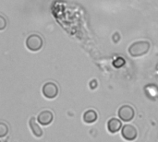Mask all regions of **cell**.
Returning <instances> with one entry per match:
<instances>
[{"label":"cell","instance_id":"cell-1","mask_svg":"<svg viewBox=\"0 0 158 142\" xmlns=\"http://www.w3.org/2000/svg\"><path fill=\"white\" fill-rule=\"evenodd\" d=\"M151 44L148 41H137L131 43L128 49L129 54L132 57H141L146 55L150 50Z\"/></svg>","mask_w":158,"mask_h":142},{"label":"cell","instance_id":"cell-2","mask_svg":"<svg viewBox=\"0 0 158 142\" xmlns=\"http://www.w3.org/2000/svg\"><path fill=\"white\" fill-rule=\"evenodd\" d=\"M44 45L43 38L39 34H31L26 39V47L31 52H38Z\"/></svg>","mask_w":158,"mask_h":142},{"label":"cell","instance_id":"cell-3","mask_svg":"<svg viewBox=\"0 0 158 142\" xmlns=\"http://www.w3.org/2000/svg\"><path fill=\"white\" fill-rule=\"evenodd\" d=\"M118 116L121 121L129 123L132 121L133 118L135 117V110L132 106L125 104V105H122L120 108H118Z\"/></svg>","mask_w":158,"mask_h":142},{"label":"cell","instance_id":"cell-4","mask_svg":"<svg viewBox=\"0 0 158 142\" xmlns=\"http://www.w3.org/2000/svg\"><path fill=\"white\" fill-rule=\"evenodd\" d=\"M58 92H59L58 86L56 83L51 82V81L44 83V86H43V88H42V93H43V95L46 99H49V100L55 99L58 95Z\"/></svg>","mask_w":158,"mask_h":142},{"label":"cell","instance_id":"cell-5","mask_svg":"<svg viewBox=\"0 0 158 142\" xmlns=\"http://www.w3.org/2000/svg\"><path fill=\"white\" fill-rule=\"evenodd\" d=\"M121 136L124 140H126L128 141H133L138 137L137 128L133 125L127 124L121 129Z\"/></svg>","mask_w":158,"mask_h":142},{"label":"cell","instance_id":"cell-6","mask_svg":"<svg viewBox=\"0 0 158 142\" xmlns=\"http://www.w3.org/2000/svg\"><path fill=\"white\" fill-rule=\"evenodd\" d=\"M54 121V114L49 110H44L37 116V122L42 126H49Z\"/></svg>","mask_w":158,"mask_h":142},{"label":"cell","instance_id":"cell-7","mask_svg":"<svg viewBox=\"0 0 158 142\" xmlns=\"http://www.w3.org/2000/svg\"><path fill=\"white\" fill-rule=\"evenodd\" d=\"M106 127H107L108 132L111 133V134L118 133V132L119 130H121L122 128H123V127H122V122H121L119 119L115 118V117H113V118H111V119H109V120L107 121Z\"/></svg>","mask_w":158,"mask_h":142},{"label":"cell","instance_id":"cell-8","mask_svg":"<svg viewBox=\"0 0 158 142\" xmlns=\"http://www.w3.org/2000/svg\"><path fill=\"white\" fill-rule=\"evenodd\" d=\"M29 127L31 130L32 135L35 138H41L44 135V131L43 129L40 128V126L38 125V123L36 122V118L35 117H31L29 120Z\"/></svg>","mask_w":158,"mask_h":142},{"label":"cell","instance_id":"cell-9","mask_svg":"<svg viewBox=\"0 0 158 142\" xmlns=\"http://www.w3.org/2000/svg\"><path fill=\"white\" fill-rule=\"evenodd\" d=\"M82 119H83V122L86 123V124H94L98 119V114L94 110H93V109L87 110L83 114Z\"/></svg>","mask_w":158,"mask_h":142},{"label":"cell","instance_id":"cell-10","mask_svg":"<svg viewBox=\"0 0 158 142\" xmlns=\"http://www.w3.org/2000/svg\"><path fill=\"white\" fill-rule=\"evenodd\" d=\"M8 133V127L5 123L0 124V137L4 138Z\"/></svg>","mask_w":158,"mask_h":142},{"label":"cell","instance_id":"cell-11","mask_svg":"<svg viewBox=\"0 0 158 142\" xmlns=\"http://www.w3.org/2000/svg\"><path fill=\"white\" fill-rule=\"evenodd\" d=\"M0 18H1L0 20L2 21V24H1V26H0V30H4V29H5V27H6V19L4 18V17H3V16H1V17H0Z\"/></svg>","mask_w":158,"mask_h":142}]
</instances>
